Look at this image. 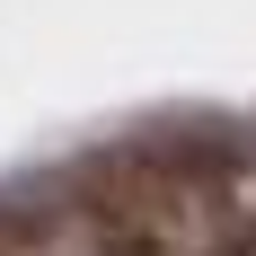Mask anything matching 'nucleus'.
Returning a JSON list of instances; mask_svg holds the SVG:
<instances>
[{"mask_svg":"<svg viewBox=\"0 0 256 256\" xmlns=\"http://www.w3.org/2000/svg\"><path fill=\"white\" fill-rule=\"evenodd\" d=\"M212 256H256V221H230V230H221V248Z\"/></svg>","mask_w":256,"mask_h":256,"instance_id":"1","label":"nucleus"}]
</instances>
